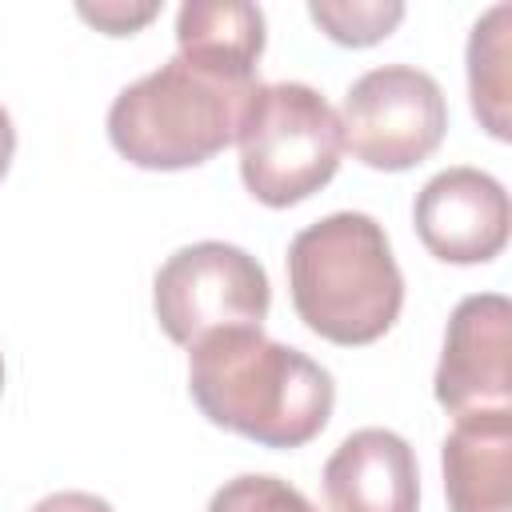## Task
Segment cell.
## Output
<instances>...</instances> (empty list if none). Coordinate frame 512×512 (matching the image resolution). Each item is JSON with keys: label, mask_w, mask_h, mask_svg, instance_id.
Listing matches in <instances>:
<instances>
[{"label": "cell", "mask_w": 512, "mask_h": 512, "mask_svg": "<svg viewBox=\"0 0 512 512\" xmlns=\"http://www.w3.org/2000/svg\"><path fill=\"white\" fill-rule=\"evenodd\" d=\"M192 404L260 448H304L324 432L336 384L324 364L260 328H232L188 348Z\"/></svg>", "instance_id": "cell-1"}, {"label": "cell", "mask_w": 512, "mask_h": 512, "mask_svg": "<svg viewBox=\"0 0 512 512\" xmlns=\"http://www.w3.org/2000/svg\"><path fill=\"white\" fill-rule=\"evenodd\" d=\"M288 292L308 332L360 348L380 340L404 308V276L384 224L368 212H332L288 244Z\"/></svg>", "instance_id": "cell-2"}, {"label": "cell", "mask_w": 512, "mask_h": 512, "mask_svg": "<svg viewBox=\"0 0 512 512\" xmlns=\"http://www.w3.org/2000/svg\"><path fill=\"white\" fill-rule=\"evenodd\" d=\"M256 84L172 56L120 88L108 108V140L128 164L148 172L196 168L236 140Z\"/></svg>", "instance_id": "cell-3"}, {"label": "cell", "mask_w": 512, "mask_h": 512, "mask_svg": "<svg viewBox=\"0 0 512 512\" xmlns=\"http://www.w3.org/2000/svg\"><path fill=\"white\" fill-rule=\"evenodd\" d=\"M236 144L240 180L268 208H292L320 192L344 152L336 108L300 80L256 84Z\"/></svg>", "instance_id": "cell-4"}, {"label": "cell", "mask_w": 512, "mask_h": 512, "mask_svg": "<svg viewBox=\"0 0 512 512\" xmlns=\"http://www.w3.org/2000/svg\"><path fill=\"white\" fill-rule=\"evenodd\" d=\"M272 304L264 264L224 240H196L176 248L156 280L152 308L164 336L180 348L232 328H260Z\"/></svg>", "instance_id": "cell-5"}, {"label": "cell", "mask_w": 512, "mask_h": 512, "mask_svg": "<svg viewBox=\"0 0 512 512\" xmlns=\"http://www.w3.org/2000/svg\"><path fill=\"white\" fill-rule=\"evenodd\" d=\"M336 116L344 148L376 172L416 168L448 132V100L440 84L412 64H380L356 76Z\"/></svg>", "instance_id": "cell-6"}, {"label": "cell", "mask_w": 512, "mask_h": 512, "mask_svg": "<svg viewBox=\"0 0 512 512\" xmlns=\"http://www.w3.org/2000/svg\"><path fill=\"white\" fill-rule=\"evenodd\" d=\"M436 404L452 416L508 408L512 400V304L500 292L464 296L444 328L432 376Z\"/></svg>", "instance_id": "cell-7"}, {"label": "cell", "mask_w": 512, "mask_h": 512, "mask_svg": "<svg viewBox=\"0 0 512 512\" xmlns=\"http://www.w3.org/2000/svg\"><path fill=\"white\" fill-rule=\"evenodd\" d=\"M420 244L444 264H488L508 244V192L496 176L456 164L436 172L412 204Z\"/></svg>", "instance_id": "cell-8"}, {"label": "cell", "mask_w": 512, "mask_h": 512, "mask_svg": "<svg viewBox=\"0 0 512 512\" xmlns=\"http://www.w3.org/2000/svg\"><path fill=\"white\" fill-rule=\"evenodd\" d=\"M328 512H416L420 468L412 444L392 428H356L324 464Z\"/></svg>", "instance_id": "cell-9"}, {"label": "cell", "mask_w": 512, "mask_h": 512, "mask_svg": "<svg viewBox=\"0 0 512 512\" xmlns=\"http://www.w3.org/2000/svg\"><path fill=\"white\" fill-rule=\"evenodd\" d=\"M440 468L448 512H512V408L456 416Z\"/></svg>", "instance_id": "cell-10"}, {"label": "cell", "mask_w": 512, "mask_h": 512, "mask_svg": "<svg viewBox=\"0 0 512 512\" xmlns=\"http://www.w3.org/2000/svg\"><path fill=\"white\" fill-rule=\"evenodd\" d=\"M176 56L256 80L264 56V12L244 0H188L176 12Z\"/></svg>", "instance_id": "cell-11"}, {"label": "cell", "mask_w": 512, "mask_h": 512, "mask_svg": "<svg viewBox=\"0 0 512 512\" xmlns=\"http://www.w3.org/2000/svg\"><path fill=\"white\" fill-rule=\"evenodd\" d=\"M468 96L480 128L512 140V4H492L468 36Z\"/></svg>", "instance_id": "cell-12"}, {"label": "cell", "mask_w": 512, "mask_h": 512, "mask_svg": "<svg viewBox=\"0 0 512 512\" xmlns=\"http://www.w3.org/2000/svg\"><path fill=\"white\" fill-rule=\"evenodd\" d=\"M308 16L328 40L344 48H368L396 32V24L404 20V4L400 0H312Z\"/></svg>", "instance_id": "cell-13"}, {"label": "cell", "mask_w": 512, "mask_h": 512, "mask_svg": "<svg viewBox=\"0 0 512 512\" xmlns=\"http://www.w3.org/2000/svg\"><path fill=\"white\" fill-rule=\"evenodd\" d=\"M208 512H316V504L280 476L244 472L212 492Z\"/></svg>", "instance_id": "cell-14"}, {"label": "cell", "mask_w": 512, "mask_h": 512, "mask_svg": "<svg viewBox=\"0 0 512 512\" xmlns=\"http://www.w3.org/2000/svg\"><path fill=\"white\" fill-rule=\"evenodd\" d=\"M80 12V20H88V24H96L100 32H108V36H132V32H140L152 16H160V4L156 0H148V4H124V0H100V4H80L76 8Z\"/></svg>", "instance_id": "cell-15"}, {"label": "cell", "mask_w": 512, "mask_h": 512, "mask_svg": "<svg viewBox=\"0 0 512 512\" xmlns=\"http://www.w3.org/2000/svg\"><path fill=\"white\" fill-rule=\"evenodd\" d=\"M32 512H112V504L96 492H52L32 504Z\"/></svg>", "instance_id": "cell-16"}, {"label": "cell", "mask_w": 512, "mask_h": 512, "mask_svg": "<svg viewBox=\"0 0 512 512\" xmlns=\"http://www.w3.org/2000/svg\"><path fill=\"white\" fill-rule=\"evenodd\" d=\"M12 152H16V128H12V116L0 108V180L12 164Z\"/></svg>", "instance_id": "cell-17"}, {"label": "cell", "mask_w": 512, "mask_h": 512, "mask_svg": "<svg viewBox=\"0 0 512 512\" xmlns=\"http://www.w3.org/2000/svg\"><path fill=\"white\" fill-rule=\"evenodd\" d=\"M0 392H4V360H0Z\"/></svg>", "instance_id": "cell-18"}]
</instances>
